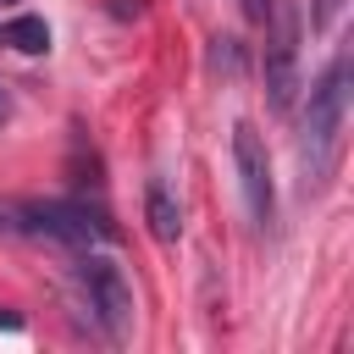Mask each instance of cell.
<instances>
[{"label":"cell","instance_id":"6da1fadb","mask_svg":"<svg viewBox=\"0 0 354 354\" xmlns=\"http://www.w3.org/2000/svg\"><path fill=\"white\" fill-rule=\"evenodd\" d=\"M0 232L6 238H33V243H55V249H100L116 243V221L83 199H6L0 205Z\"/></svg>","mask_w":354,"mask_h":354},{"label":"cell","instance_id":"7a4b0ae2","mask_svg":"<svg viewBox=\"0 0 354 354\" xmlns=\"http://www.w3.org/2000/svg\"><path fill=\"white\" fill-rule=\"evenodd\" d=\"M343 122H348V50H337L326 61V72L310 88L304 105V127H299V166H304V188H326V177L337 171L343 155Z\"/></svg>","mask_w":354,"mask_h":354},{"label":"cell","instance_id":"3957f363","mask_svg":"<svg viewBox=\"0 0 354 354\" xmlns=\"http://www.w3.org/2000/svg\"><path fill=\"white\" fill-rule=\"evenodd\" d=\"M77 288H83L88 315L105 332V343H122L133 332V288H127L122 266L105 260V254H94V249H77Z\"/></svg>","mask_w":354,"mask_h":354},{"label":"cell","instance_id":"277c9868","mask_svg":"<svg viewBox=\"0 0 354 354\" xmlns=\"http://www.w3.org/2000/svg\"><path fill=\"white\" fill-rule=\"evenodd\" d=\"M299 33H304V22H299V6L293 0H277L271 6V22H266V100H271V111L277 116H288L293 111V100H299Z\"/></svg>","mask_w":354,"mask_h":354},{"label":"cell","instance_id":"5b68a950","mask_svg":"<svg viewBox=\"0 0 354 354\" xmlns=\"http://www.w3.org/2000/svg\"><path fill=\"white\" fill-rule=\"evenodd\" d=\"M232 171H238L249 221L266 232L277 216V183H271V155H266V138L254 133V122H232Z\"/></svg>","mask_w":354,"mask_h":354},{"label":"cell","instance_id":"8992f818","mask_svg":"<svg viewBox=\"0 0 354 354\" xmlns=\"http://www.w3.org/2000/svg\"><path fill=\"white\" fill-rule=\"evenodd\" d=\"M144 221H149V232H155L160 243H177L183 216H177V199L166 194V183H149V188H144Z\"/></svg>","mask_w":354,"mask_h":354},{"label":"cell","instance_id":"52a82bcc","mask_svg":"<svg viewBox=\"0 0 354 354\" xmlns=\"http://www.w3.org/2000/svg\"><path fill=\"white\" fill-rule=\"evenodd\" d=\"M0 44H11L22 55H44L50 50V28H44V17H11L0 28Z\"/></svg>","mask_w":354,"mask_h":354},{"label":"cell","instance_id":"ba28073f","mask_svg":"<svg viewBox=\"0 0 354 354\" xmlns=\"http://www.w3.org/2000/svg\"><path fill=\"white\" fill-rule=\"evenodd\" d=\"M210 66L227 72V77H238L243 72V44L238 39H210Z\"/></svg>","mask_w":354,"mask_h":354},{"label":"cell","instance_id":"9c48e42d","mask_svg":"<svg viewBox=\"0 0 354 354\" xmlns=\"http://www.w3.org/2000/svg\"><path fill=\"white\" fill-rule=\"evenodd\" d=\"M343 6H348V0H310V28H315V33H326V28H337V17H343Z\"/></svg>","mask_w":354,"mask_h":354},{"label":"cell","instance_id":"30bf717a","mask_svg":"<svg viewBox=\"0 0 354 354\" xmlns=\"http://www.w3.org/2000/svg\"><path fill=\"white\" fill-rule=\"evenodd\" d=\"M0 122H11V83L0 77Z\"/></svg>","mask_w":354,"mask_h":354},{"label":"cell","instance_id":"8fae6325","mask_svg":"<svg viewBox=\"0 0 354 354\" xmlns=\"http://www.w3.org/2000/svg\"><path fill=\"white\" fill-rule=\"evenodd\" d=\"M0 326H11V332H17V326H22V315H11V310H0Z\"/></svg>","mask_w":354,"mask_h":354},{"label":"cell","instance_id":"7c38bea8","mask_svg":"<svg viewBox=\"0 0 354 354\" xmlns=\"http://www.w3.org/2000/svg\"><path fill=\"white\" fill-rule=\"evenodd\" d=\"M0 6H11V0H0Z\"/></svg>","mask_w":354,"mask_h":354}]
</instances>
